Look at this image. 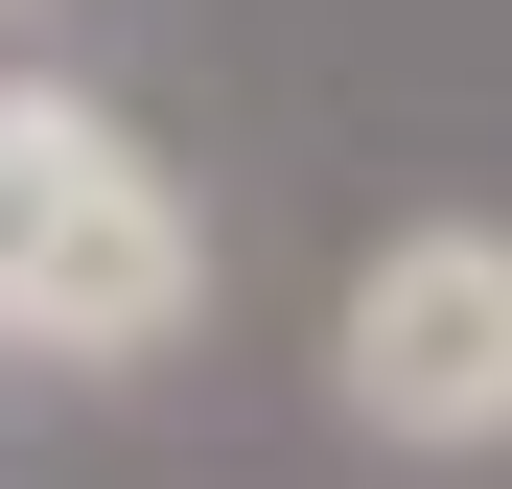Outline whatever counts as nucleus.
Listing matches in <instances>:
<instances>
[{
  "label": "nucleus",
  "mask_w": 512,
  "mask_h": 489,
  "mask_svg": "<svg viewBox=\"0 0 512 489\" xmlns=\"http://www.w3.org/2000/svg\"><path fill=\"white\" fill-rule=\"evenodd\" d=\"M350 420L373 443H512V233H396L350 280Z\"/></svg>",
  "instance_id": "2"
},
{
  "label": "nucleus",
  "mask_w": 512,
  "mask_h": 489,
  "mask_svg": "<svg viewBox=\"0 0 512 489\" xmlns=\"http://www.w3.org/2000/svg\"><path fill=\"white\" fill-rule=\"evenodd\" d=\"M187 280H210V233L94 94H0V350L117 373V350L187 326Z\"/></svg>",
  "instance_id": "1"
}]
</instances>
